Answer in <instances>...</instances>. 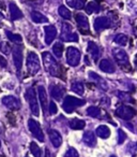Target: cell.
I'll use <instances>...</instances> for the list:
<instances>
[{"label":"cell","mask_w":137,"mask_h":157,"mask_svg":"<svg viewBox=\"0 0 137 157\" xmlns=\"http://www.w3.org/2000/svg\"><path fill=\"white\" fill-rule=\"evenodd\" d=\"M94 1H96V2H100V1H102V0H94Z\"/></svg>","instance_id":"obj_43"},{"label":"cell","mask_w":137,"mask_h":157,"mask_svg":"<svg viewBox=\"0 0 137 157\" xmlns=\"http://www.w3.org/2000/svg\"><path fill=\"white\" fill-rule=\"evenodd\" d=\"M89 78H92V81H93L94 83L96 84V86H98V87H100L101 90H108L107 82L105 81L102 76L99 75L98 73H96V72H93V71H90L89 72Z\"/></svg>","instance_id":"obj_14"},{"label":"cell","mask_w":137,"mask_h":157,"mask_svg":"<svg viewBox=\"0 0 137 157\" xmlns=\"http://www.w3.org/2000/svg\"><path fill=\"white\" fill-rule=\"evenodd\" d=\"M0 66H1V67H5V66H7V60H5L1 55H0Z\"/></svg>","instance_id":"obj_40"},{"label":"cell","mask_w":137,"mask_h":157,"mask_svg":"<svg viewBox=\"0 0 137 157\" xmlns=\"http://www.w3.org/2000/svg\"><path fill=\"white\" fill-rule=\"evenodd\" d=\"M0 131H1V128H0Z\"/></svg>","instance_id":"obj_47"},{"label":"cell","mask_w":137,"mask_h":157,"mask_svg":"<svg viewBox=\"0 0 137 157\" xmlns=\"http://www.w3.org/2000/svg\"><path fill=\"white\" fill-rule=\"evenodd\" d=\"M135 65H136V69H137V55L135 56Z\"/></svg>","instance_id":"obj_42"},{"label":"cell","mask_w":137,"mask_h":157,"mask_svg":"<svg viewBox=\"0 0 137 157\" xmlns=\"http://www.w3.org/2000/svg\"><path fill=\"white\" fill-rule=\"evenodd\" d=\"M42 57H43V63L46 71L52 76H60V66L56 61V59L52 57V55L49 52H44L42 54Z\"/></svg>","instance_id":"obj_1"},{"label":"cell","mask_w":137,"mask_h":157,"mask_svg":"<svg viewBox=\"0 0 137 157\" xmlns=\"http://www.w3.org/2000/svg\"><path fill=\"white\" fill-rule=\"evenodd\" d=\"M86 11L88 14H92V13H98L101 11V7L99 5V2L96 1H90L87 6H86Z\"/></svg>","instance_id":"obj_25"},{"label":"cell","mask_w":137,"mask_h":157,"mask_svg":"<svg viewBox=\"0 0 137 157\" xmlns=\"http://www.w3.org/2000/svg\"><path fill=\"white\" fill-rule=\"evenodd\" d=\"M63 157H79V155H78V152H77L74 147H69V150L65 152Z\"/></svg>","instance_id":"obj_37"},{"label":"cell","mask_w":137,"mask_h":157,"mask_svg":"<svg viewBox=\"0 0 137 157\" xmlns=\"http://www.w3.org/2000/svg\"><path fill=\"white\" fill-rule=\"evenodd\" d=\"M81 54L79 50H77L74 46H69L67 50V65L72 66V67H76L79 65L81 61Z\"/></svg>","instance_id":"obj_8"},{"label":"cell","mask_w":137,"mask_h":157,"mask_svg":"<svg viewBox=\"0 0 137 157\" xmlns=\"http://www.w3.org/2000/svg\"><path fill=\"white\" fill-rule=\"evenodd\" d=\"M2 105H5V108H8L9 110H13V111H16V110L20 109V101L18 98H16L15 96H12V95H9V96H5L1 100Z\"/></svg>","instance_id":"obj_10"},{"label":"cell","mask_w":137,"mask_h":157,"mask_svg":"<svg viewBox=\"0 0 137 157\" xmlns=\"http://www.w3.org/2000/svg\"><path fill=\"white\" fill-rule=\"evenodd\" d=\"M41 65H40V60L39 57L35 53L33 52H29L28 56H27V69L28 72L31 75H34L39 72Z\"/></svg>","instance_id":"obj_5"},{"label":"cell","mask_w":137,"mask_h":157,"mask_svg":"<svg viewBox=\"0 0 137 157\" xmlns=\"http://www.w3.org/2000/svg\"><path fill=\"white\" fill-rule=\"evenodd\" d=\"M38 94H39V99L41 102V107L43 109V112H46L47 110V95L44 86H39L38 87Z\"/></svg>","instance_id":"obj_19"},{"label":"cell","mask_w":137,"mask_h":157,"mask_svg":"<svg viewBox=\"0 0 137 157\" xmlns=\"http://www.w3.org/2000/svg\"><path fill=\"white\" fill-rule=\"evenodd\" d=\"M96 135L100 138H102V139H107V138L110 136V130H109V128L106 125H100V126L96 128Z\"/></svg>","instance_id":"obj_24"},{"label":"cell","mask_w":137,"mask_h":157,"mask_svg":"<svg viewBox=\"0 0 137 157\" xmlns=\"http://www.w3.org/2000/svg\"><path fill=\"white\" fill-rule=\"evenodd\" d=\"M0 147H1V141H0Z\"/></svg>","instance_id":"obj_45"},{"label":"cell","mask_w":137,"mask_h":157,"mask_svg":"<svg viewBox=\"0 0 137 157\" xmlns=\"http://www.w3.org/2000/svg\"><path fill=\"white\" fill-rule=\"evenodd\" d=\"M44 33H45V43L52 44V42L57 37V29L55 26L49 25V26L44 27Z\"/></svg>","instance_id":"obj_15"},{"label":"cell","mask_w":137,"mask_h":157,"mask_svg":"<svg viewBox=\"0 0 137 157\" xmlns=\"http://www.w3.org/2000/svg\"><path fill=\"white\" fill-rule=\"evenodd\" d=\"M72 87V90L74 93H76L77 95H83L84 92H85V87H84V84L81 82H78V81H74L71 85Z\"/></svg>","instance_id":"obj_27"},{"label":"cell","mask_w":137,"mask_h":157,"mask_svg":"<svg viewBox=\"0 0 137 157\" xmlns=\"http://www.w3.org/2000/svg\"><path fill=\"white\" fill-rule=\"evenodd\" d=\"M44 157H50V153H49V150H48V148L45 150V156Z\"/></svg>","instance_id":"obj_41"},{"label":"cell","mask_w":137,"mask_h":157,"mask_svg":"<svg viewBox=\"0 0 137 157\" xmlns=\"http://www.w3.org/2000/svg\"><path fill=\"white\" fill-rule=\"evenodd\" d=\"M63 44L60 43V42H57L52 45V53L54 55L57 57V58H61L62 56V53H63Z\"/></svg>","instance_id":"obj_31"},{"label":"cell","mask_w":137,"mask_h":157,"mask_svg":"<svg viewBox=\"0 0 137 157\" xmlns=\"http://www.w3.org/2000/svg\"><path fill=\"white\" fill-rule=\"evenodd\" d=\"M87 51H88V53H89V54L91 55V57L96 61L98 60L99 58H100V56H101V50H100V48H99L98 44H96V43H94V42L90 41L89 43H88Z\"/></svg>","instance_id":"obj_17"},{"label":"cell","mask_w":137,"mask_h":157,"mask_svg":"<svg viewBox=\"0 0 137 157\" xmlns=\"http://www.w3.org/2000/svg\"><path fill=\"white\" fill-rule=\"evenodd\" d=\"M25 157H29V156H27V155H26V156H25Z\"/></svg>","instance_id":"obj_46"},{"label":"cell","mask_w":137,"mask_h":157,"mask_svg":"<svg viewBox=\"0 0 137 157\" xmlns=\"http://www.w3.org/2000/svg\"><path fill=\"white\" fill-rule=\"evenodd\" d=\"M30 152L34 157H41V148L39 147L35 142H31L30 143Z\"/></svg>","instance_id":"obj_34"},{"label":"cell","mask_w":137,"mask_h":157,"mask_svg":"<svg viewBox=\"0 0 137 157\" xmlns=\"http://www.w3.org/2000/svg\"><path fill=\"white\" fill-rule=\"evenodd\" d=\"M61 40L65 42H77L78 41V36L76 33H74L72 29V26L67 23L62 24V31H61Z\"/></svg>","instance_id":"obj_7"},{"label":"cell","mask_w":137,"mask_h":157,"mask_svg":"<svg viewBox=\"0 0 137 157\" xmlns=\"http://www.w3.org/2000/svg\"><path fill=\"white\" fill-rule=\"evenodd\" d=\"M25 97H26L27 101H28V103H29L31 113L35 116H39L40 108H39V102H38V98H37V93H35L34 88L29 87L28 90H26V93H25Z\"/></svg>","instance_id":"obj_3"},{"label":"cell","mask_w":137,"mask_h":157,"mask_svg":"<svg viewBox=\"0 0 137 157\" xmlns=\"http://www.w3.org/2000/svg\"><path fill=\"white\" fill-rule=\"evenodd\" d=\"M9 10H10V16H11L12 21H17L23 17V12L20 11V8L14 2H10Z\"/></svg>","instance_id":"obj_18"},{"label":"cell","mask_w":137,"mask_h":157,"mask_svg":"<svg viewBox=\"0 0 137 157\" xmlns=\"http://www.w3.org/2000/svg\"><path fill=\"white\" fill-rule=\"evenodd\" d=\"M57 105H56V103L54 102V101H50V103H49V114L50 115H54V114H56L57 113Z\"/></svg>","instance_id":"obj_39"},{"label":"cell","mask_w":137,"mask_h":157,"mask_svg":"<svg viewBox=\"0 0 137 157\" xmlns=\"http://www.w3.org/2000/svg\"><path fill=\"white\" fill-rule=\"evenodd\" d=\"M114 41H115L117 44H119V45L125 46L128 42V38L126 37L125 35H123V33H118V35L115 37V39H114Z\"/></svg>","instance_id":"obj_33"},{"label":"cell","mask_w":137,"mask_h":157,"mask_svg":"<svg viewBox=\"0 0 137 157\" xmlns=\"http://www.w3.org/2000/svg\"><path fill=\"white\" fill-rule=\"evenodd\" d=\"M10 51H11V45H10L9 42H0V52L5 55H9Z\"/></svg>","instance_id":"obj_36"},{"label":"cell","mask_w":137,"mask_h":157,"mask_svg":"<svg viewBox=\"0 0 137 157\" xmlns=\"http://www.w3.org/2000/svg\"><path fill=\"white\" fill-rule=\"evenodd\" d=\"M50 95L55 100H60L64 95V88L60 85L50 86Z\"/></svg>","instance_id":"obj_21"},{"label":"cell","mask_w":137,"mask_h":157,"mask_svg":"<svg viewBox=\"0 0 137 157\" xmlns=\"http://www.w3.org/2000/svg\"><path fill=\"white\" fill-rule=\"evenodd\" d=\"M125 139H126L125 132H124L123 130H121V129H119V130H118V143L122 144L124 141H125Z\"/></svg>","instance_id":"obj_38"},{"label":"cell","mask_w":137,"mask_h":157,"mask_svg":"<svg viewBox=\"0 0 137 157\" xmlns=\"http://www.w3.org/2000/svg\"><path fill=\"white\" fill-rule=\"evenodd\" d=\"M48 135H49L50 142L54 145V147L58 148L61 145V143H62V137H61V135L57 130H55V129H50Z\"/></svg>","instance_id":"obj_16"},{"label":"cell","mask_w":137,"mask_h":157,"mask_svg":"<svg viewBox=\"0 0 137 157\" xmlns=\"http://www.w3.org/2000/svg\"><path fill=\"white\" fill-rule=\"evenodd\" d=\"M86 103V101L84 99H79L73 96H67L63 100L62 108L67 113H72L76 108H79L81 105H84Z\"/></svg>","instance_id":"obj_4"},{"label":"cell","mask_w":137,"mask_h":157,"mask_svg":"<svg viewBox=\"0 0 137 157\" xmlns=\"http://www.w3.org/2000/svg\"><path fill=\"white\" fill-rule=\"evenodd\" d=\"M93 27H94V30H96V33H101V31L105 30V29L110 27V21H109V18L104 17V16L96 17V20H94Z\"/></svg>","instance_id":"obj_13"},{"label":"cell","mask_w":137,"mask_h":157,"mask_svg":"<svg viewBox=\"0 0 137 157\" xmlns=\"http://www.w3.org/2000/svg\"><path fill=\"white\" fill-rule=\"evenodd\" d=\"M13 61L17 71H20L24 61V54H23V46L15 45L13 48Z\"/></svg>","instance_id":"obj_11"},{"label":"cell","mask_w":137,"mask_h":157,"mask_svg":"<svg viewBox=\"0 0 137 157\" xmlns=\"http://www.w3.org/2000/svg\"><path fill=\"white\" fill-rule=\"evenodd\" d=\"M30 16H31V20L34 23H37V24H45V23L48 22V18L38 11H32L30 13Z\"/></svg>","instance_id":"obj_23"},{"label":"cell","mask_w":137,"mask_h":157,"mask_svg":"<svg viewBox=\"0 0 137 157\" xmlns=\"http://www.w3.org/2000/svg\"><path fill=\"white\" fill-rule=\"evenodd\" d=\"M83 140L90 147H94L96 145V138L92 131H86L83 136Z\"/></svg>","instance_id":"obj_22"},{"label":"cell","mask_w":137,"mask_h":157,"mask_svg":"<svg viewBox=\"0 0 137 157\" xmlns=\"http://www.w3.org/2000/svg\"><path fill=\"white\" fill-rule=\"evenodd\" d=\"M7 37L9 40H11L12 42H22L23 41V38L20 35H18V33H11V31H7Z\"/></svg>","instance_id":"obj_35"},{"label":"cell","mask_w":137,"mask_h":157,"mask_svg":"<svg viewBox=\"0 0 137 157\" xmlns=\"http://www.w3.org/2000/svg\"><path fill=\"white\" fill-rule=\"evenodd\" d=\"M67 6L73 9L81 10L85 7V0H65Z\"/></svg>","instance_id":"obj_26"},{"label":"cell","mask_w":137,"mask_h":157,"mask_svg":"<svg viewBox=\"0 0 137 157\" xmlns=\"http://www.w3.org/2000/svg\"><path fill=\"white\" fill-rule=\"evenodd\" d=\"M100 69L102 70L103 72H106V73H114L115 72V66L108 59H102L100 61V65H99Z\"/></svg>","instance_id":"obj_20"},{"label":"cell","mask_w":137,"mask_h":157,"mask_svg":"<svg viewBox=\"0 0 137 157\" xmlns=\"http://www.w3.org/2000/svg\"><path fill=\"white\" fill-rule=\"evenodd\" d=\"M75 21L77 23L78 29L81 33H89V22H88L87 16L84 13H76L75 15Z\"/></svg>","instance_id":"obj_12"},{"label":"cell","mask_w":137,"mask_h":157,"mask_svg":"<svg viewBox=\"0 0 137 157\" xmlns=\"http://www.w3.org/2000/svg\"><path fill=\"white\" fill-rule=\"evenodd\" d=\"M87 114L90 116V117L99 118V117H101V109L99 107L91 105V107H89L87 109Z\"/></svg>","instance_id":"obj_28"},{"label":"cell","mask_w":137,"mask_h":157,"mask_svg":"<svg viewBox=\"0 0 137 157\" xmlns=\"http://www.w3.org/2000/svg\"><path fill=\"white\" fill-rule=\"evenodd\" d=\"M116 116L118 117L122 118V120H125V121H130L132 120L134 116H136L137 111L134 109V108L130 107V105H120L116 109L115 111Z\"/></svg>","instance_id":"obj_6"},{"label":"cell","mask_w":137,"mask_h":157,"mask_svg":"<svg viewBox=\"0 0 137 157\" xmlns=\"http://www.w3.org/2000/svg\"><path fill=\"white\" fill-rule=\"evenodd\" d=\"M110 157H116V156H115V155H111V156H110Z\"/></svg>","instance_id":"obj_44"},{"label":"cell","mask_w":137,"mask_h":157,"mask_svg":"<svg viewBox=\"0 0 137 157\" xmlns=\"http://www.w3.org/2000/svg\"><path fill=\"white\" fill-rule=\"evenodd\" d=\"M58 13H59V15L62 18H64V20H70L71 16H72L71 11L67 9V7H64V6H60V7L58 8Z\"/></svg>","instance_id":"obj_30"},{"label":"cell","mask_w":137,"mask_h":157,"mask_svg":"<svg viewBox=\"0 0 137 157\" xmlns=\"http://www.w3.org/2000/svg\"><path fill=\"white\" fill-rule=\"evenodd\" d=\"M28 127H29V130L30 132L32 133V136L40 142H43L44 141V133L43 130H42L41 126H40L39 122H37L33 118H30L28 121Z\"/></svg>","instance_id":"obj_9"},{"label":"cell","mask_w":137,"mask_h":157,"mask_svg":"<svg viewBox=\"0 0 137 157\" xmlns=\"http://www.w3.org/2000/svg\"><path fill=\"white\" fill-rule=\"evenodd\" d=\"M113 55L114 58L116 59V61L119 63V66L122 69H124V71H130L131 66L130 61H128V56L125 51L120 48H116L113 50Z\"/></svg>","instance_id":"obj_2"},{"label":"cell","mask_w":137,"mask_h":157,"mask_svg":"<svg viewBox=\"0 0 137 157\" xmlns=\"http://www.w3.org/2000/svg\"><path fill=\"white\" fill-rule=\"evenodd\" d=\"M86 126V123L81 120H77V118H74L70 122V127L72 129H75V130H78V129H83L84 127Z\"/></svg>","instance_id":"obj_32"},{"label":"cell","mask_w":137,"mask_h":157,"mask_svg":"<svg viewBox=\"0 0 137 157\" xmlns=\"http://www.w3.org/2000/svg\"><path fill=\"white\" fill-rule=\"evenodd\" d=\"M117 97L121 101H123V102H128V103H134L135 102V100L132 98V96H131L130 94H128V93L118 92L117 93Z\"/></svg>","instance_id":"obj_29"}]
</instances>
